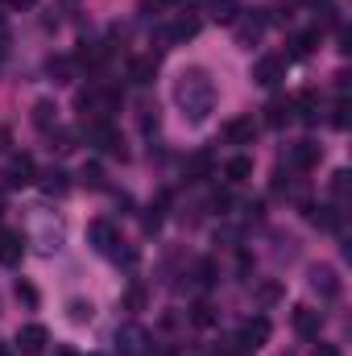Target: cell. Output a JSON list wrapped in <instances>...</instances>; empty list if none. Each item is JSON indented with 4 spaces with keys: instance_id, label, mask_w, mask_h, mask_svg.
<instances>
[{
    "instance_id": "6da1fadb",
    "label": "cell",
    "mask_w": 352,
    "mask_h": 356,
    "mask_svg": "<svg viewBox=\"0 0 352 356\" xmlns=\"http://www.w3.org/2000/svg\"><path fill=\"white\" fill-rule=\"evenodd\" d=\"M170 95H175V108L182 116V124H203L211 112H216V79L207 67H182L170 83Z\"/></svg>"
},
{
    "instance_id": "7a4b0ae2",
    "label": "cell",
    "mask_w": 352,
    "mask_h": 356,
    "mask_svg": "<svg viewBox=\"0 0 352 356\" xmlns=\"http://www.w3.org/2000/svg\"><path fill=\"white\" fill-rule=\"evenodd\" d=\"M120 108V95L112 88H88L79 91V112H83V124H95V120H112V112Z\"/></svg>"
},
{
    "instance_id": "3957f363",
    "label": "cell",
    "mask_w": 352,
    "mask_h": 356,
    "mask_svg": "<svg viewBox=\"0 0 352 356\" xmlns=\"http://www.w3.org/2000/svg\"><path fill=\"white\" fill-rule=\"evenodd\" d=\"M88 137L104 149V154H112V158H129L125 137H120V129H116L112 120H95V124H88Z\"/></svg>"
},
{
    "instance_id": "277c9868",
    "label": "cell",
    "mask_w": 352,
    "mask_h": 356,
    "mask_svg": "<svg viewBox=\"0 0 352 356\" xmlns=\"http://www.w3.org/2000/svg\"><path fill=\"white\" fill-rule=\"evenodd\" d=\"M88 245L95 249V253L112 257V253H116V245H120V228H116L112 220H91V224H88Z\"/></svg>"
},
{
    "instance_id": "5b68a950",
    "label": "cell",
    "mask_w": 352,
    "mask_h": 356,
    "mask_svg": "<svg viewBox=\"0 0 352 356\" xmlns=\"http://www.w3.org/2000/svg\"><path fill=\"white\" fill-rule=\"evenodd\" d=\"M311 290L319 294V298H340V290H344V282H340V273L332 266H311Z\"/></svg>"
},
{
    "instance_id": "8992f818",
    "label": "cell",
    "mask_w": 352,
    "mask_h": 356,
    "mask_svg": "<svg viewBox=\"0 0 352 356\" xmlns=\"http://www.w3.org/2000/svg\"><path fill=\"white\" fill-rule=\"evenodd\" d=\"M145 344H150V336H145L137 323L116 327V353L120 356H145Z\"/></svg>"
},
{
    "instance_id": "52a82bcc",
    "label": "cell",
    "mask_w": 352,
    "mask_h": 356,
    "mask_svg": "<svg viewBox=\"0 0 352 356\" xmlns=\"http://www.w3.org/2000/svg\"><path fill=\"white\" fill-rule=\"evenodd\" d=\"M253 79H257L262 88H278V83L286 79V58H282V54H265V58H257Z\"/></svg>"
},
{
    "instance_id": "ba28073f",
    "label": "cell",
    "mask_w": 352,
    "mask_h": 356,
    "mask_svg": "<svg viewBox=\"0 0 352 356\" xmlns=\"http://www.w3.org/2000/svg\"><path fill=\"white\" fill-rule=\"evenodd\" d=\"M265 340H269V319H265V315H257V319H249V323L241 327L237 348H241V353H257Z\"/></svg>"
},
{
    "instance_id": "9c48e42d",
    "label": "cell",
    "mask_w": 352,
    "mask_h": 356,
    "mask_svg": "<svg viewBox=\"0 0 352 356\" xmlns=\"http://www.w3.org/2000/svg\"><path fill=\"white\" fill-rule=\"evenodd\" d=\"M4 182H8V186H29V182H38V166H33V158H29V154L8 158V166H4Z\"/></svg>"
},
{
    "instance_id": "30bf717a",
    "label": "cell",
    "mask_w": 352,
    "mask_h": 356,
    "mask_svg": "<svg viewBox=\"0 0 352 356\" xmlns=\"http://www.w3.org/2000/svg\"><path fill=\"white\" fill-rule=\"evenodd\" d=\"M46 344H50V332H46L42 323H25V327L17 332V353L21 356H38Z\"/></svg>"
},
{
    "instance_id": "8fae6325",
    "label": "cell",
    "mask_w": 352,
    "mask_h": 356,
    "mask_svg": "<svg viewBox=\"0 0 352 356\" xmlns=\"http://www.w3.org/2000/svg\"><path fill=\"white\" fill-rule=\"evenodd\" d=\"M253 137H257V120L253 116H232L224 124V141L228 145H253Z\"/></svg>"
},
{
    "instance_id": "7c38bea8",
    "label": "cell",
    "mask_w": 352,
    "mask_h": 356,
    "mask_svg": "<svg viewBox=\"0 0 352 356\" xmlns=\"http://www.w3.org/2000/svg\"><path fill=\"white\" fill-rule=\"evenodd\" d=\"M294 332H298L303 340H319V332H323V311H315V307H294Z\"/></svg>"
},
{
    "instance_id": "4fadbf2b",
    "label": "cell",
    "mask_w": 352,
    "mask_h": 356,
    "mask_svg": "<svg viewBox=\"0 0 352 356\" xmlns=\"http://www.w3.org/2000/svg\"><path fill=\"white\" fill-rule=\"evenodd\" d=\"M29 120H33L38 133H54V129H58V104H54V99H38V104L29 108Z\"/></svg>"
},
{
    "instance_id": "5bb4252c",
    "label": "cell",
    "mask_w": 352,
    "mask_h": 356,
    "mask_svg": "<svg viewBox=\"0 0 352 356\" xmlns=\"http://www.w3.org/2000/svg\"><path fill=\"white\" fill-rule=\"evenodd\" d=\"M319 158H323V149H319L315 141H298V145H290V166H294V170H315Z\"/></svg>"
},
{
    "instance_id": "9a60e30c",
    "label": "cell",
    "mask_w": 352,
    "mask_h": 356,
    "mask_svg": "<svg viewBox=\"0 0 352 356\" xmlns=\"http://www.w3.org/2000/svg\"><path fill=\"white\" fill-rule=\"evenodd\" d=\"M290 120H294V104L282 99V95H273V99L265 104V124H269V129H286Z\"/></svg>"
},
{
    "instance_id": "2e32d148",
    "label": "cell",
    "mask_w": 352,
    "mask_h": 356,
    "mask_svg": "<svg viewBox=\"0 0 352 356\" xmlns=\"http://www.w3.org/2000/svg\"><path fill=\"white\" fill-rule=\"evenodd\" d=\"M294 104V120H303V124H315L319 120V112H323V104H319V95L315 91H303L298 99H290Z\"/></svg>"
},
{
    "instance_id": "e0dca14e",
    "label": "cell",
    "mask_w": 352,
    "mask_h": 356,
    "mask_svg": "<svg viewBox=\"0 0 352 356\" xmlns=\"http://www.w3.org/2000/svg\"><path fill=\"white\" fill-rule=\"evenodd\" d=\"M21 253H25V241H21V232H8V228H0V266H17V261H21Z\"/></svg>"
},
{
    "instance_id": "ac0fdd59",
    "label": "cell",
    "mask_w": 352,
    "mask_h": 356,
    "mask_svg": "<svg viewBox=\"0 0 352 356\" xmlns=\"http://www.w3.org/2000/svg\"><path fill=\"white\" fill-rule=\"evenodd\" d=\"M195 33H199V17H178L175 25H166V42H170V46L191 42Z\"/></svg>"
},
{
    "instance_id": "d6986e66",
    "label": "cell",
    "mask_w": 352,
    "mask_h": 356,
    "mask_svg": "<svg viewBox=\"0 0 352 356\" xmlns=\"http://www.w3.org/2000/svg\"><path fill=\"white\" fill-rule=\"evenodd\" d=\"M265 33V17H245V21H237V42L245 46V50H253V42Z\"/></svg>"
},
{
    "instance_id": "ffe728a7",
    "label": "cell",
    "mask_w": 352,
    "mask_h": 356,
    "mask_svg": "<svg viewBox=\"0 0 352 356\" xmlns=\"http://www.w3.org/2000/svg\"><path fill=\"white\" fill-rule=\"evenodd\" d=\"M154 75H158V58H133V63H129V79H133L137 88H150Z\"/></svg>"
},
{
    "instance_id": "44dd1931",
    "label": "cell",
    "mask_w": 352,
    "mask_h": 356,
    "mask_svg": "<svg viewBox=\"0 0 352 356\" xmlns=\"http://www.w3.org/2000/svg\"><path fill=\"white\" fill-rule=\"evenodd\" d=\"M67 319L75 327H88L91 319H95V302L91 298H67Z\"/></svg>"
},
{
    "instance_id": "7402d4cb",
    "label": "cell",
    "mask_w": 352,
    "mask_h": 356,
    "mask_svg": "<svg viewBox=\"0 0 352 356\" xmlns=\"http://www.w3.org/2000/svg\"><path fill=\"white\" fill-rule=\"evenodd\" d=\"M224 178H228V182H249V178H253V158H249V154L228 158V162H224Z\"/></svg>"
},
{
    "instance_id": "603a6c76",
    "label": "cell",
    "mask_w": 352,
    "mask_h": 356,
    "mask_svg": "<svg viewBox=\"0 0 352 356\" xmlns=\"http://www.w3.org/2000/svg\"><path fill=\"white\" fill-rule=\"evenodd\" d=\"M207 8H211V21H224V25L241 21V0H207Z\"/></svg>"
},
{
    "instance_id": "cb8c5ba5",
    "label": "cell",
    "mask_w": 352,
    "mask_h": 356,
    "mask_svg": "<svg viewBox=\"0 0 352 356\" xmlns=\"http://www.w3.org/2000/svg\"><path fill=\"white\" fill-rule=\"evenodd\" d=\"M315 42H319V29H307V33H298V38L290 42L294 50H290V58H286V63H294V58H307V54L315 50Z\"/></svg>"
},
{
    "instance_id": "d4e9b609",
    "label": "cell",
    "mask_w": 352,
    "mask_h": 356,
    "mask_svg": "<svg viewBox=\"0 0 352 356\" xmlns=\"http://www.w3.org/2000/svg\"><path fill=\"white\" fill-rule=\"evenodd\" d=\"M54 83H75V58H50Z\"/></svg>"
},
{
    "instance_id": "484cf974",
    "label": "cell",
    "mask_w": 352,
    "mask_h": 356,
    "mask_svg": "<svg viewBox=\"0 0 352 356\" xmlns=\"http://www.w3.org/2000/svg\"><path fill=\"white\" fill-rule=\"evenodd\" d=\"M42 191H46V195H67V191H71V182H67L63 170H50V175L42 178Z\"/></svg>"
},
{
    "instance_id": "4316f807",
    "label": "cell",
    "mask_w": 352,
    "mask_h": 356,
    "mask_svg": "<svg viewBox=\"0 0 352 356\" xmlns=\"http://www.w3.org/2000/svg\"><path fill=\"white\" fill-rule=\"evenodd\" d=\"M191 319H195L199 327H211V323H216V307H211V302H195V311H191Z\"/></svg>"
},
{
    "instance_id": "83f0119b",
    "label": "cell",
    "mask_w": 352,
    "mask_h": 356,
    "mask_svg": "<svg viewBox=\"0 0 352 356\" xmlns=\"http://www.w3.org/2000/svg\"><path fill=\"white\" fill-rule=\"evenodd\" d=\"M332 124H336V129H349V95L336 99V108H332Z\"/></svg>"
},
{
    "instance_id": "f1b7e54d",
    "label": "cell",
    "mask_w": 352,
    "mask_h": 356,
    "mask_svg": "<svg viewBox=\"0 0 352 356\" xmlns=\"http://www.w3.org/2000/svg\"><path fill=\"white\" fill-rule=\"evenodd\" d=\"M50 149H58V154H71V149H75V137L54 129V133H50Z\"/></svg>"
},
{
    "instance_id": "f546056e",
    "label": "cell",
    "mask_w": 352,
    "mask_h": 356,
    "mask_svg": "<svg viewBox=\"0 0 352 356\" xmlns=\"http://www.w3.org/2000/svg\"><path fill=\"white\" fill-rule=\"evenodd\" d=\"M83 186H91V191H104V170L99 166H83Z\"/></svg>"
},
{
    "instance_id": "4dcf8cb0",
    "label": "cell",
    "mask_w": 352,
    "mask_h": 356,
    "mask_svg": "<svg viewBox=\"0 0 352 356\" xmlns=\"http://www.w3.org/2000/svg\"><path fill=\"white\" fill-rule=\"evenodd\" d=\"M125 307H129V311H141V307H145V286H129Z\"/></svg>"
},
{
    "instance_id": "1f68e13d",
    "label": "cell",
    "mask_w": 352,
    "mask_h": 356,
    "mask_svg": "<svg viewBox=\"0 0 352 356\" xmlns=\"http://www.w3.org/2000/svg\"><path fill=\"white\" fill-rule=\"evenodd\" d=\"M17 298H21L25 307H38V290H33L29 282H17Z\"/></svg>"
},
{
    "instance_id": "d6a6232c",
    "label": "cell",
    "mask_w": 352,
    "mask_h": 356,
    "mask_svg": "<svg viewBox=\"0 0 352 356\" xmlns=\"http://www.w3.org/2000/svg\"><path fill=\"white\" fill-rule=\"evenodd\" d=\"M332 195H336V199L349 195V170H336V178H332Z\"/></svg>"
},
{
    "instance_id": "836d02e7",
    "label": "cell",
    "mask_w": 352,
    "mask_h": 356,
    "mask_svg": "<svg viewBox=\"0 0 352 356\" xmlns=\"http://www.w3.org/2000/svg\"><path fill=\"white\" fill-rule=\"evenodd\" d=\"M141 129H145V133H154V129H158V108H150V104L141 108Z\"/></svg>"
},
{
    "instance_id": "e575fe53",
    "label": "cell",
    "mask_w": 352,
    "mask_h": 356,
    "mask_svg": "<svg viewBox=\"0 0 352 356\" xmlns=\"http://www.w3.org/2000/svg\"><path fill=\"white\" fill-rule=\"evenodd\" d=\"M170 4H178V0H141V13H162Z\"/></svg>"
},
{
    "instance_id": "d590c367",
    "label": "cell",
    "mask_w": 352,
    "mask_h": 356,
    "mask_svg": "<svg viewBox=\"0 0 352 356\" xmlns=\"http://www.w3.org/2000/svg\"><path fill=\"white\" fill-rule=\"evenodd\" d=\"M211 282H216V266L203 261V266H199V286H211Z\"/></svg>"
},
{
    "instance_id": "8d00e7d4",
    "label": "cell",
    "mask_w": 352,
    "mask_h": 356,
    "mask_svg": "<svg viewBox=\"0 0 352 356\" xmlns=\"http://www.w3.org/2000/svg\"><path fill=\"white\" fill-rule=\"evenodd\" d=\"M315 356H340V348H336V344H319V348H315Z\"/></svg>"
},
{
    "instance_id": "74e56055",
    "label": "cell",
    "mask_w": 352,
    "mask_h": 356,
    "mask_svg": "<svg viewBox=\"0 0 352 356\" xmlns=\"http://www.w3.org/2000/svg\"><path fill=\"white\" fill-rule=\"evenodd\" d=\"M278 294H282V290H278V286H262V298H265V302H273V298H278Z\"/></svg>"
},
{
    "instance_id": "f35d334b",
    "label": "cell",
    "mask_w": 352,
    "mask_h": 356,
    "mask_svg": "<svg viewBox=\"0 0 352 356\" xmlns=\"http://www.w3.org/2000/svg\"><path fill=\"white\" fill-rule=\"evenodd\" d=\"M4 145H8V129H0V154H4Z\"/></svg>"
},
{
    "instance_id": "ab89813d",
    "label": "cell",
    "mask_w": 352,
    "mask_h": 356,
    "mask_svg": "<svg viewBox=\"0 0 352 356\" xmlns=\"http://www.w3.org/2000/svg\"><path fill=\"white\" fill-rule=\"evenodd\" d=\"M13 4H17V8H29V4H38V0H13Z\"/></svg>"
},
{
    "instance_id": "60d3db41",
    "label": "cell",
    "mask_w": 352,
    "mask_h": 356,
    "mask_svg": "<svg viewBox=\"0 0 352 356\" xmlns=\"http://www.w3.org/2000/svg\"><path fill=\"white\" fill-rule=\"evenodd\" d=\"M54 356H79V353H75V348H58Z\"/></svg>"
},
{
    "instance_id": "b9f144b4",
    "label": "cell",
    "mask_w": 352,
    "mask_h": 356,
    "mask_svg": "<svg viewBox=\"0 0 352 356\" xmlns=\"http://www.w3.org/2000/svg\"><path fill=\"white\" fill-rule=\"evenodd\" d=\"M0 356H8V353H4V348H0Z\"/></svg>"
}]
</instances>
